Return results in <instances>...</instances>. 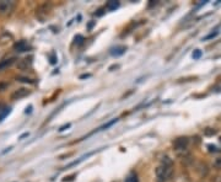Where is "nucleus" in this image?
Here are the masks:
<instances>
[{"label":"nucleus","mask_w":221,"mask_h":182,"mask_svg":"<svg viewBox=\"0 0 221 182\" xmlns=\"http://www.w3.org/2000/svg\"><path fill=\"white\" fill-rule=\"evenodd\" d=\"M14 7H15V2L14 1H7V0H1L0 1V14H7V12L12 11Z\"/></svg>","instance_id":"3"},{"label":"nucleus","mask_w":221,"mask_h":182,"mask_svg":"<svg viewBox=\"0 0 221 182\" xmlns=\"http://www.w3.org/2000/svg\"><path fill=\"white\" fill-rule=\"evenodd\" d=\"M7 89V82H0V91H4Z\"/></svg>","instance_id":"20"},{"label":"nucleus","mask_w":221,"mask_h":182,"mask_svg":"<svg viewBox=\"0 0 221 182\" xmlns=\"http://www.w3.org/2000/svg\"><path fill=\"white\" fill-rule=\"evenodd\" d=\"M219 35V31H215V32H211L210 35H208V36H205L203 38V41H206V39H210V38H214V37H216Z\"/></svg>","instance_id":"16"},{"label":"nucleus","mask_w":221,"mask_h":182,"mask_svg":"<svg viewBox=\"0 0 221 182\" xmlns=\"http://www.w3.org/2000/svg\"><path fill=\"white\" fill-rule=\"evenodd\" d=\"M32 64V60L31 58H25V59H20L19 60V63H17V68H20V69H27V68H30Z\"/></svg>","instance_id":"8"},{"label":"nucleus","mask_w":221,"mask_h":182,"mask_svg":"<svg viewBox=\"0 0 221 182\" xmlns=\"http://www.w3.org/2000/svg\"><path fill=\"white\" fill-rule=\"evenodd\" d=\"M124 182H139V179H138V175L135 172H130L128 176H126V181Z\"/></svg>","instance_id":"12"},{"label":"nucleus","mask_w":221,"mask_h":182,"mask_svg":"<svg viewBox=\"0 0 221 182\" xmlns=\"http://www.w3.org/2000/svg\"><path fill=\"white\" fill-rule=\"evenodd\" d=\"M216 133V131H214V129H211V128H206L205 129V134L206 135H211V134H215Z\"/></svg>","instance_id":"19"},{"label":"nucleus","mask_w":221,"mask_h":182,"mask_svg":"<svg viewBox=\"0 0 221 182\" xmlns=\"http://www.w3.org/2000/svg\"><path fill=\"white\" fill-rule=\"evenodd\" d=\"M118 122V119L117 118H114V119H112V121H109L108 123H106V124H103V126H101L98 129H96V132H98V131H103V129H107V128H109V127H112L114 123H117Z\"/></svg>","instance_id":"11"},{"label":"nucleus","mask_w":221,"mask_h":182,"mask_svg":"<svg viewBox=\"0 0 221 182\" xmlns=\"http://www.w3.org/2000/svg\"><path fill=\"white\" fill-rule=\"evenodd\" d=\"M106 7H107L108 10H111V11H113V10H116V9L119 7V1H114V0L108 1L107 5H106Z\"/></svg>","instance_id":"10"},{"label":"nucleus","mask_w":221,"mask_h":182,"mask_svg":"<svg viewBox=\"0 0 221 182\" xmlns=\"http://www.w3.org/2000/svg\"><path fill=\"white\" fill-rule=\"evenodd\" d=\"M126 51V48L124 46H117L116 48H112V49H111V54H112L113 57H119V55L124 54Z\"/></svg>","instance_id":"7"},{"label":"nucleus","mask_w":221,"mask_h":182,"mask_svg":"<svg viewBox=\"0 0 221 182\" xmlns=\"http://www.w3.org/2000/svg\"><path fill=\"white\" fill-rule=\"evenodd\" d=\"M16 80L21 81V82H27V84H32L33 82V80L29 79V78H24V76H19V78H16Z\"/></svg>","instance_id":"14"},{"label":"nucleus","mask_w":221,"mask_h":182,"mask_svg":"<svg viewBox=\"0 0 221 182\" xmlns=\"http://www.w3.org/2000/svg\"><path fill=\"white\" fill-rule=\"evenodd\" d=\"M30 94V91L25 87H21V89H17L16 91H14L11 94V100H21L24 97H26L27 95Z\"/></svg>","instance_id":"4"},{"label":"nucleus","mask_w":221,"mask_h":182,"mask_svg":"<svg viewBox=\"0 0 221 182\" xmlns=\"http://www.w3.org/2000/svg\"><path fill=\"white\" fill-rule=\"evenodd\" d=\"M15 58H9V59H5V60H1L0 62V70H4L9 67H11L14 63H15Z\"/></svg>","instance_id":"9"},{"label":"nucleus","mask_w":221,"mask_h":182,"mask_svg":"<svg viewBox=\"0 0 221 182\" xmlns=\"http://www.w3.org/2000/svg\"><path fill=\"white\" fill-rule=\"evenodd\" d=\"M220 142H221V138H220Z\"/></svg>","instance_id":"22"},{"label":"nucleus","mask_w":221,"mask_h":182,"mask_svg":"<svg viewBox=\"0 0 221 182\" xmlns=\"http://www.w3.org/2000/svg\"><path fill=\"white\" fill-rule=\"evenodd\" d=\"M188 143H189V139H188L187 137H179V138L175 139V142H173V148H175L177 151H181V150L187 149Z\"/></svg>","instance_id":"2"},{"label":"nucleus","mask_w":221,"mask_h":182,"mask_svg":"<svg viewBox=\"0 0 221 182\" xmlns=\"http://www.w3.org/2000/svg\"><path fill=\"white\" fill-rule=\"evenodd\" d=\"M49 9H51V5H49V4H42V5H39V6L37 7L36 15L41 19V17H42V14H43V15H47L48 11H49Z\"/></svg>","instance_id":"6"},{"label":"nucleus","mask_w":221,"mask_h":182,"mask_svg":"<svg viewBox=\"0 0 221 182\" xmlns=\"http://www.w3.org/2000/svg\"><path fill=\"white\" fill-rule=\"evenodd\" d=\"M209 149H210V151H218V148L216 146H214V145H209L208 146Z\"/></svg>","instance_id":"21"},{"label":"nucleus","mask_w":221,"mask_h":182,"mask_svg":"<svg viewBox=\"0 0 221 182\" xmlns=\"http://www.w3.org/2000/svg\"><path fill=\"white\" fill-rule=\"evenodd\" d=\"M162 164L161 165H167V166H172V160L168 158V156H163L162 158Z\"/></svg>","instance_id":"13"},{"label":"nucleus","mask_w":221,"mask_h":182,"mask_svg":"<svg viewBox=\"0 0 221 182\" xmlns=\"http://www.w3.org/2000/svg\"><path fill=\"white\" fill-rule=\"evenodd\" d=\"M14 49L19 53H22V52H27L29 49H31V46L26 41H19L14 44Z\"/></svg>","instance_id":"5"},{"label":"nucleus","mask_w":221,"mask_h":182,"mask_svg":"<svg viewBox=\"0 0 221 182\" xmlns=\"http://www.w3.org/2000/svg\"><path fill=\"white\" fill-rule=\"evenodd\" d=\"M192 57H193L194 59H199V58L201 57V51H199V49H195V51L193 52Z\"/></svg>","instance_id":"15"},{"label":"nucleus","mask_w":221,"mask_h":182,"mask_svg":"<svg viewBox=\"0 0 221 182\" xmlns=\"http://www.w3.org/2000/svg\"><path fill=\"white\" fill-rule=\"evenodd\" d=\"M214 167H215V169H221V158L215 159V161H214Z\"/></svg>","instance_id":"17"},{"label":"nucleus","mask_w":221,"mask_h":182,"mask_svg":"<svg viewBox=\"0 0 221 182\" xmlns=\"http://www.w3.org/2000/svg\"><path fill=\"white\" fill-rule=\"evenodd\" d=\"M82 41H84V37L81 36V35H77V36L75 37V43L81 44V43H82Z\"/></svg>","instance_id":"18"},{"label":"nucleus","mask_w":221,"mask_h":182,"mask_svg":"<svg viewBox=\"0 0 221 182\" xmlns=\"http://www.w3.org/2000/svg\"><path fill=\"white\" fill-rule=\"evenodd\" d=\"M156 182H167L173 175V169L172 166L167 165H160L156 167Z\"/></svg>","instance_id":"1"}]
</instances>
